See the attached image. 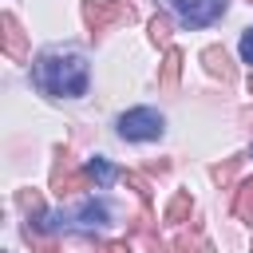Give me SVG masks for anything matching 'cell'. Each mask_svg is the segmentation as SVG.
Returning <instances> with one entry per match:
<instances>
[{
  "instance_id": "1",
  "label": "cell",
  "mask_w": 253,
  "mask_h": 253,
  "mask_svg": "<svg viewBox=\"0 0 253 253\" xmlns=\"http://www.w3.org/2000/svg\"><path fill=\"white\" fill-rule=\"evenodd\" d=\"M32 79L40 91L59 95V99H75L87 91V59L79 51H43L32 67Z\"/></svg>"
},
{
  "instance_id": "2",
  "label": "cell",
  "mask_w": 253,
  "mask_h": 253,
  "mask_svg": "<svg viewBox=\"0 0 253 253\" xmlns=\"http://www.w3.org/2000/svg\"><path fill=\"white\" fill-rule=\"evenodd\" d=\"M162 115L150 111V107H134L126 115H119V134L130 138V142H150V138H162Z\"/></svg>"
},
{
  "instance_id": "3",
  "label": "cell",
  "mask_w": 253,
  "mask_h": 253,
  "mask_svg": "<svg viewBox=\"0 0 253 253\" xmlns=\"http://www.w3.org/2000/svg\"><path fill=\"white\" fill-rule=\"evenodd\" d=\"M130 16H134V12H130V4H123V0H83V20H87L91 36L107 32L111 24H126Z\"/></svg>"
},
{
  "instance_id": "4",
  "label": "cell",
  "mask_w": 253,
  "mask_h": 253,
  "mask_svg": "<svg viewBox=\"0 0 253 253\" xmlns=\"http://www.w3.org/2000/svg\"><path fill=\"white\" fill-rule=\"evenodd\" d=\"M170 8L186 28H206L225 12V0H170Z\"/></svg>"
},
{
  "instance_id": "5",
  "label": "cell",
  "mask_w": 253,
  "mask_h": 253,
  "mask_svg": "<svg viewBox=\"0 0 253 253\" xmlns=\"http://www.w3.org/2000/svg\"><path fill=\"white\" fill-rule=\"evenodd\" d=\"M0 28H4V51H8L12 59H24V32H20L16 16L4 12V16H0Z\"/></svg>"
},
{
  "instance_id": "6",
  "label": "cell",
  "mask_w": 253,
  "mask_h": 253,
  "mask_svg": "<svg viewBox=\"0 0 253 253\" xmlns=\"http://www.w3.org/2000/svg\"><path fill=\"white\" fill-rule=\"evenodd\" d=\"M233 213L241 221H253V178H245L237 190H233Z\"/></svg>"
},
{
  "instance_id": "7",
  "label": "cell",
  "mask_w": 253,
  "mask_h": 253,
  "mask_svg": "<svg viewBox=\"0 0 253 253\" xmlns=\"http://www.w3.org/2000/svg\"><path fill=\"white\" fill-rule=\"evenodd\" d=\"M202 59H206V67H210V75H221V79H233V67H229V55H225V47H206V51H202Z\"/></svg>"
},
{
  "instance_id": "8",
  "label": "cell",
  "mask_w": 253,
  "mask_h": 253,
  "mask_svg": "<svg viewBox=\"0 0 253 253\" xmlns=\"http://www.w3.org/2000/svg\"><path fill=\"white\" fill-rule=\"evenodd\" d=\"M107 206L103 202H83V210H79V225L83 229H99V225H107Z\"/></svg>"
},
{
  "instance_id": "9",
  "label": "cell",
  "mask_w": 253,
  "mask_h": 253,
  "mask_svg": "<svg viewBox=\"0 0 253 253\" xmlns=\"http://www.w3.org/2000/svg\"><path fill=\"white\" fill-rule=\"evenodd\" d=\"M87 174H91V182H99V186H111V182L119 178V170H115L107 158H91V162H87Z\"/></svg>"
},
{
  "instance_id": "10",
  "label": "cell",
  "mask_w": 253,
  "mask_h": 253,
  "mask_svg": "<svg viewBox=\"0 0 253 253\" xmlns=\"http://www.w3.org/2000/svg\"><path fill=\"white\" fill-rule=\"evenodd\" d=\"M178 71H182V51L170 47L166 51V63H162V87H178Z\"/></svg>"
},
{
  "instance_id": "11",
  "label": "cell",
  "mask_w": 253,
  "mask_h": 253,
  "mask_svg": "<svg viewBox=\"0 0 253 253\" xmlns=\"http://www.w3.org/2000/svg\"><path fill=\"white\" fill-rule=\"evenodd\" d=\"M190 210H194V202H190V194H186V190H178V194H174V202L166 206V221H182V217H186Z\"/></svg>"
},
{
  "instance_id": "12",
  "label": "cell",
  "mask_w": 253,
  "mask_h": 253,
  "mask_svg": "<svg viewBox=\"0 0 253 253\" xmlns=\"http://www.w3.org/2000/svg\"><path fill=\"white\" fill-rule=\"evenodd\" d=\"M150 40H154V43H166V40H170V20H166V16H154V20H150Z\"/></svg>"
},
{
  "instance_id": "13",
  "label": "cell",
  "mask_w": 253,
  "mask_h": 253,
  "mask_svg": "<svg viewBox=\"0 0 253 253\" xmlns=\"http://www.w3.org/2000/svg\"><path fill=\"white\" fill-rule=\"evenodd\" d=\"M178 253H213V245L210 241H190V237H178Z\"/></svg>"
},
{
  "instance_id": "14",
  "label": "cell",
  "mask_w": 253,
  "mask_h": 253,
  "mask_svg": "<svg viewBox=\"0 0 253 253\" xmlns=\"http://www.w3.org/2000/svg\"><path fill=\"white\" fill-rule=\"evenodd\" d=\"M237 162H241V158H229L225 166H213V178H217V182H229V178H233V170H237Z\"/></svg>"
},
{
  "instance_id": "15",
  "label": "cell",
  "mask_w": 253,
  "mask_h": 253,
  "mask_svg": "<svg viewBox=\"0 0 253 253\" xmlns=\"http://www.w3.org/2000/svg\"><path fill=\"white\" fill-rule=\"evenodd\" d=\"M241 59H245V63H253V28L241 36Z\"/></svg>"
},
{
  "instance_id": "16",
  "label": "cell",
  "mask_w": 253,
  "mask_h": 253,
  "mask_svg": "<svg viewBox=\"0 0 253 253\" xmlns=\"http://www.w3.org/2000/svg\"><path fill=\"white\" fill-rule=\"evenodd\" d=\"M99 253H134V249H130L126 241H111V245H103Z\"/></svg>"
},
{
  "instance_id": "17",
  "label": "cell",
  "mask_w": 253,
  "mask_h": 253,
  "mask_svg": "<svg viewBox=\"0 0 253 253\" xmlns=\"http://www.w3.org/2000/svg\"><path fill=\"white\" fill-rule=\"evenodd\" d=\"M249 95H253V75H249Z\"/></svg>"
},
{
  "instance_id": "18",
  "label": "cell",
  "mask_w": 253,
  "mask_h": 253,
  "mask_svg": "<svg viewBox=\"0 0 253 253\" xmlns=\"http://www.w3.org/2000/svg\"><path fill=\"white\" fill-rule=\"evenodd\" d=\"M249 253H253V245H249Z\"/></svg>"
}]
</instances>
